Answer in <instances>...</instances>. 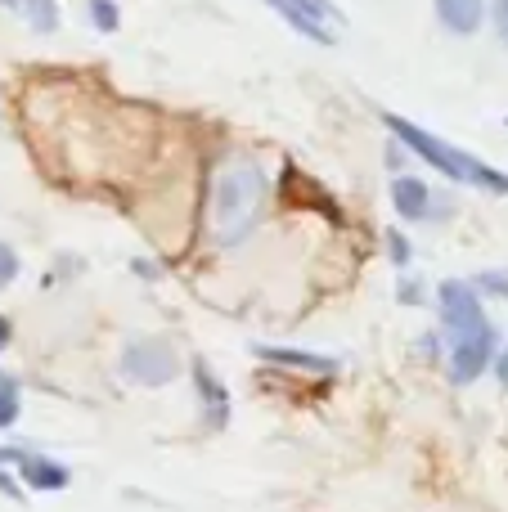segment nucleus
Segmentation results:
<instances>
[{"label": "nucleus", "mask_w": 508, "mask_h": 512, "mask_svg": "<svg viewBox=\"0 0 508 512\" xmlns=\"http://www.w3.org/2000/svg\"><path fill=\"white\" fill-rule=\"evenodd\" d=\"M90 18H95L99 32H113V27L122 23V9H117L113 0H90Z\"/></svg>", "instance_id": "obj_13"}, {"label": "nucleus", "mask_w": 508, "mask_h": 512, "mask_svg": "<svg viewBox=\"0 0 508 512\" xmlns=\"http://www.w3.org/2000/svg\"><path fill=\"white\" fill-rule=\"evenodd\" d=\"M23 9L36 32H54V27H59V5H54V0H23Z\"/></svg>", "instance_id": "obj_12"}, {"label": "nucleus", "mask_w": 508, "mask_h": 512, "mask_svg": "<svg viewBox=\"0 0 508 512\" xmlns=\"http://www.w3.org/2000/svg\"><path fill=\"white\" fill-rule=\"evenodd\" d=\"M261 360H275V364H293V369H315V373H333L329 360L320 355H302V351H279V346H257Z\"/></svg>", "instance_id": "obj_10"}, {"label": "nucleus", "mask_w": 508, "mask_h": 512, "mask_svg": "<svg viewBox=\"0 0 508 512\" xmlns=\"http://www.w3.org/2000/svg\"><path fill=\"white\" fill-rule=\"evenodd\" d=\"M18 414H23V387H18V378L0 373V432H5V427H14Z\"/></svg>", "instance_id": "obj_11"}, {"label": "nucleus", "mask_w": 508, "mask_h": 512, "mask_svg": "<svg viewBox=\"0 0 508 512\" xmlns=\"http://www.w3.org/2000/svg\"><path fill=\"white\" fill-rule=\"evenodd\" d=\"M14 468H18V477H23V486L36 490V495H54V490H68V481H72V472L63 468V463L41 459V454H23Z\"/></svg>", "instance_id": "obj_5"}, {"label": "nucleus", "mask_w": 508, "mask_h": 512, "mask_svg": "<svg viewBox=\"0 0 508 512\" xmlns=\"http://www.w3.org/2000/svg\"><path fill=\"white\" fill-rule=\"evenodd\" d=\"M266 212V171L252 153H230L216 162L207 185V239L216 248H239Z\"/></svg>", "instance_id": "obj_1"}, {"label": "nucleus", "mask_w": 508, "mask_h": 512, "mask_svg": "<svg viewBox=\"0 0 508 512\" xmlns=\"http://www.w3.org/2000/svg\"><path fill=\"white\" fill-rule=\"evenodd\" d=\"M27 450H0V463H18Z\"/></svg>", "instance_id": "obj_21"}, {"label": "nucleus", "mask_w": 508, "mask_h": 512, "mask_svg": "<svg viewBox=\"0 0 508 512\" xmlns=\"http://www.w3.org/2000/svg\"><path fill=\"white\" fill-rule=\"evenodd\" d=\"M14 279H18V252L9 248V243H0V292H5Z\"/></svg>", "instance_id": "obj_15"}, {"label": "nucleus", "mask_w": 508, "mask_h": 512, "mask_svg": "<svg viewBox=\"0 0 508 512\" xmlns=\"http://www.w3.org/2000/svg\"><path fill=\"white\" fill-rule=\"evenodd\" d=\"M441 306V328H446L450 342V378L459 387L477 382L495 360V328L482 310V297H477L473 283L464 279H446L437 292Z\"/></svg>", "instance_id": "obj_2"}, {"label": "nucleus", "mask_w": 508, "mask_h": 512, "mask_svg": "<svg viewBox=\"0 0 508 512\" xmlns=\"http://www.w3.org/2000/svg\"><path fill=\"white\" fill-rule=\"evenodd\" d=\"M0 495H9V499H23V486H18V481L5 472V463H0Z\"/></svg>", "instance_id": "obj_16"}, {"label": "nucleus", "mask_w": 508, "mask_h": 512, "mask_svg": "<svg viewBox=\"0 0 508 512\" xmlns=\"http://www.w3.org/2000/svg\"><path fill=\"white\" fill-rule=\"evenodd\" d=\"M383 122H387V131H392L396 140L405 144V149H414L423 162H432L441 176L459 180V185H477V189H486V194H500V198L508 194V176H504V171H495L491 162H482V158H473V153L455 149V144H446L441 135H432V131H423V126H414L410 117L387 113Z\"/></svg>", "instance_id": "obj_3"}, {"label": "nucleus", "mask_w": 508, "mask_h": 512, "mask_svg": "<svg viewBox=\"0 0 508 512\" xmlns=\"http://www.w3.org/2000/svg\"><path fill=\"white\" fill-rule=\"evenodd\" d=\"M401 297H405V301H419V297H423V288H419V283H405Z\"/></svg>", "instance_id": "obj_20"}, {"label": "nucleus", "mask_w": 508, "mask_h": 512, "mask_svg": "<svg viewBox=\"0 0 508 512\" xmlns=\"http://www.w3.org/2000/svg\"><path fill=\"white\" fill-rule=\"evenodd\" d=\"M5 346H9V319L0 315V351H5Z\"/></svg>", "instance_id": "obj_22"}, {"label": "nucleus", "mask_w": 508, "mask_h": 512, "mask_svg": "<svg viewBox=\"0 0 508 512\" xmlns=\"http://www.w3.org/2000/svg\"><path fill=\"white\" fill-rule=\"evenodd\" d=\"M122 373L135 387H167L180 373V355L167 337H135L122 351Z\"/></svg>", "instance_id": "obj_4"}, {"label": "nucleus", "mask_w": 508, "mask_h": 512, "mask_svg": "<svg viewBox=\"0 0 508 512\" xmlns=\"http://www.w3.org/2000/svg\"><path fill=\"white\" fill-rule=\"evenodd\" d=\"M495 27H500V36L508 41V0H495Z\"/></svg>", "instance_id": "obj_18"}, {"label": "nucleus", "mask_w": 508, "mask_h": 512, "mask_svg": "<svg viewBox=\"0 0 508 512\" xmlns=\"http://www.w3.org/2000/svg\"><path fill=\"white\" fill-rule=\"evenodd\" d=\"M387 243H392V256H396V261H401V265L410 261V243H405L401 234H387Z\"/></svg>", "instance_id": "obj_17"}, {"label": "nucleus", "mask_w": 508, "mask_h": 512, "mask_svg": "<svg viewBox=\"0 0 508 512\" xmlns=\"http://www.w3.org/2000/svg\"><path fill=\"white\" fill-rule=\"evenodd\" d=\"M0 5H9V0H0Z\"/></svg>", "instance_id": "obj_23"}, {"label": "nucleus", "mask_w": 508, "mask_h": 512, "mask_svg": "<svg viewBox=\"0 0 508 512\" xmlns=\"http://www.w3.org/2000/svg\"><path fill=\"white\" fill-rule=\"evenodd\" d=\"M473 288L495 292V297H508V270H486V274H477Z\"/></svg>", "instance_id": "obj_14"}, {"label": "nucleus", "mask_w": 508, "mask_h": 512, "mask_svg": "<svg viewBox=\"0 0 508 512\" xmlns=\"http://www.w3.org/2000/svg\"><path fill=\"white\" fill-rule=\"evenodd\" d=\"M432 5H437L441 27L455 36H473L486 14V0H432Z\"/></svg>", "instance_id": "obj_7"}, {"label": "nucleus", "mask_w": 508, "mask_h": 512, "mask_svg": "<svg viewBox=\"0 0 508 512\" xmlns=\"http://www.w3.org/2000/svg\"><path fill=\"white\" fill-rule=\"evenodd\" d=\"M270 9H275L279 18H284L288 27H293V32H302L306 41H320V45H329L333 41V27H324V23H315L311 14H306L302 5H297V0H266Z\"/></svg>", "instance_id": "obj_9"}, {"label": "nucleus", "mask_w": 508, "mask_h": 512, "mask_svg": "<svg viewBox=\"0 0 508 512\" xmlns=\"http://www.w3.org/2000/svg\"><path fill=\"white\" fill-rule=\"evenodd\" d=\"M194 382H198V396H203L207 427H225V418H230V396H225V387L212 378V369H207L203 360H194Z\"/></svg>", "instance_id": "obj_8"}, {"label": "nucleus", "mask_w": 508, "mask_h": 512, "mask_svg": "<svg viewBox=\"0 0 508 512\" xmlns=\"http://www.w3.org/2000/svg\"><path fill=\"white\" fill-rule=\"evenodd\" d=\"M495 373H500V382L508 387V346L504 351H495Z\"/></svg>", "instance_id": "obj_19"}, {"label": "nucleus", "mask_w": 508, "mask_h": 512, "mask_svg": "<svg viewBox=\"0 0 508 512\" xmlns=\"http://www.w3.org/2000/svg\"><path fill=\"white\" fill-rule=\"evenodd\" d=\"M392 203L405 221H428L432 216V189L414 176H396L392 180Z\"/></svg>", "instance_id": "obj_6"}]
</instances>
